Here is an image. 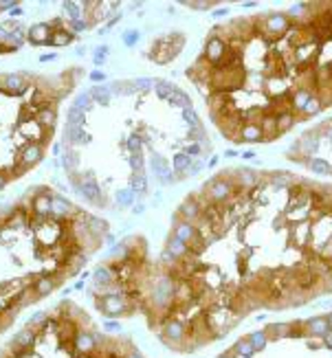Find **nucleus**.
<instances>
[{
    "label": "nucleus",
    "instance_id": "6ab92c4d",
    "mask_svg": "<svg viewBox=\"0 0 332 358\" xmlns=\"http://www.w3.org/2000/svg\"><path fill=\"white\" fill-rule=\"evenodd\" d=\"M88 95H90V99L95 103H102V105L110 103V90H108V86H95V88L88 90Z\"/></svg>",
    "mask_w": 332,
    "mask_h": 358
},
{
    "label": "nucleus",
    "instance_id": "c9c22d12",
    "mask_svg": "<svg viewBox=\"0 0 332 358\" xmlns=\"http://www.w3.org/2000/svg\"><path fill=\"white\" fill-rule=\"evenodd\" d=\"M90 105H92V99H90L88 92H84V95H79V97L75 99V108L84 110V112H88V110H90Z\"/></svg>",
    "mask_w": 332,
    "mask_h": 358
},
{
    "label": "nucleus",
    "instance_id": "9b49d317",
    "mask_svg": "<svg viewBox=\"0 0 332 358\" xmlns=\"http://www.w3.org/2000/svg\"><path fill=\"white\" fill-rule=\"evenodd\" d=\"M42 156H44L42 145L33 143V145H29V148H24V150H22V154H20V161H22L24 167H33L36 163L42 161Z\"/></svg>",
    "mask_w": 332,
    "mask_h": 358
},
{
    "label": "nucleus",
    "instance_id": "a878e982",
    "mask_svg": "<svg viewBox=\"0 0 332 358\" xmlns=\"http://www.w3.org/2000/svg\"><path fill=\"white\" fill-rule=\"evenodd\" d=\"M154 90H156V95L161 99H170L172 95H174L176 88L170 82H165V79H158V82H154Z\"/></svg>",
    "mask_w": 332,
    "mask_h": 358
},
{
    "label": "nucleus",
    "instance_id": "ddd939ff",
    "mask_svg": "<svg viewBox=\"0 0 332 358\" xmlns=\"http://www.w3.org/2000/svg\"><path fill=\"white\" fill-rule=\"evenodd\" d=\"M64 141L73 143V145H79V143H88L90 136L84 132L82 125H69V130H66V134H64Z\"/></svg>",
    "mask_w": 332,
    "mask_h": 358
},
{
    "label": "nucleus",
    "instance_id": "f8f14e48",
    "mask_svg": "<svg viewBox=\"0 0 332 358\" xmlns=\"http://www.w3.org/2000/svg\"><path fill=\"white\" fill-rule=\"evenodd\" d=\"M55 121H57L55 105H46V108H40L38 110V123L42 125V128L53 130V128H55Z\"/></svg>",
    "mask_w": 332,
    "mask_h": 358
},
{
    "label": "nucleus",
    "instance_id": "5701e85b",
    "mask_svg": "<svg viewBox=\"0 0 332 358\" xmlns=\"http://www.w3.org/2000/svg\"><path fill=\"white\" fill-rule=\"evenodd\" d=\"M275 119H277V130H280L282 134H284V132H286V130H290V128H293V125H295V121H297L293 112H282V115H277Z\"/></svg>",
    "mask_w": 332,
    "mask_h": 358
},
{
    "label": "nucleus",
    "instance_id": "6e6d98bb",
    "mask_svg": "<svg viewBox=\"0 0 332 358\" xmlns=\"http://www.w3.org/2000/svg\"><path fill=\"white\" fill-rule=\"evenodd\" d=\"M330 286H332V277H330Z\"/></svg>",
    "mask_w": 332,
    "mask_h": 358
},
{
    "label": "nucleus",
    "instance_id": "f257e3e1",
    "mask_svg": "<svg viewBox=\"0 0 332 358\" xmlns=\"http://www.w3.org/2000/svg\"><path fill=\"white\" fill-rule=\"evenodd\" d=\"M257 26H260L269 38H280L290 29V20L286 13H269L267 18L257 20Z\"/></svg>",
    "mask_w": 332,
    "mask_h": 358
},
{
    "label": "nucleus",
    "instance_id": "1a4fd4ad",
    "mask_svg": "<svg viewBox=\"0 0 332 358\" xmlns=\"http://www.w3.org/2000/svg\"><path fill=\"white\" fill-rule=\"evenodd\" d=\"M181 220L185 222H191L194 224L198 218H201V204H198L196 198H187L183 204H181V209H178V213H176Z\"/></svg>",
    "mask_w": 332,
    "mask_h": 358
},
{
    "label": "nucleus",
    "instance_id": "dca6fc26",
    "mask_svg": "<svg viewBox=\"0 0 332 358\" xmlns=\"http://www.w3.org/2000/svg\"><path fill=\"white\" fill-rule=\"evenodd\" d=\"M236 181L240 183V187H255L257 181H260V176H257L253 169L242 167V169L236 171Z\"/></svg>",
    "mask_w": 332,
    "mask_h": 358
},
{
    "label": "nucleus",
    "instance_id": "39448f33",
    "mask_svg": "<svg viewBox=\"0 0 332 358\" xmlns=\"http://www.w3.org/2000/svg\"><path fill=\"white\" fill-rule=\"evenodd\" d=\"M77 213H79V209L69 200V198L53 196V200H51V216L53 218L66 220V218H73V216H77Z\"/></svg>",
    "mask_w": 332,
    "mask_h": 358
},
{
    "label": "nucleus",
    "instance_id": "7ed1b4c3",
    "mask_svg": "<svg viewBox=\"0 0 332 358\" xmlns=\"http://www.w3.org/2000/svg\"><path fill=\"white\" fill-rule=\"evenodd\" d=\"M231 194H234V183H231L227 176H224V178H214V181H209L207 189H205L207 202H214V204L224 202Z\"/></svg>",
    "mask_w": 332,
    "mask_h": 358
},
{
    "label": "nucleus",
    "instance_id": "37998d69",
    "mask_svg": "<svg viewBox=\"0 0 332 358\" xmlns=\"http://www.w3.org/2000/svg\"><path fill=\"white\" fill-rule=\"evenodd\" d=\"M203 152V148H201V143H191V145H187L185 148V154H187L189 158H194V156H198Z\"/></svg>",
    "mask_w": 332,
    "mask_h": 358
},
{
    "label": "nucleus",
    "instance_id": "423d86ee",
    "mask_svg": "<svg viewBox=\"0 0 332 358\" xmlns=\"http://www.w3.org/2000/svg\"><path fill=\"white\" fill-rule=\"evenodd\" d=\"M75 187L77 194H82L86 200H90L92 204H99V207H104V194H102V187L97 185V181H92V178H88V181H84L82 185H73Z\"/></svg>",
    "mask_w": 332,
    "mask_h": 358
},
{
    "label": "nucleus",
    "instance_id": "9d476101",
    "mask_svg": "<svg viewBox=\"0 0 332 358\" xmlns=\"http://www.w3.org/2000/svg\"><path fill=\"white\" fill-rule=\"evenodd\" d=\"M238 141H244V143L264 141V132L260 128V123H244L240 128V134H238Z\"/></svg>",
    "mask_w": 332,
    "mask_h": 358
},
{
    "label": "nucleus",
    "instance_id": "20e7f679",
    "mask_svg": "<svg viewBox=\"0 0 332 358\" xmlns=\"http://www.w3.org/2000/svg\"><path fill=\"white\" fill-rule=\"evenodd\" d=\"M0 86H3L5 92L9 95H22L29 88V77L24 73H11V75H3L0 79Z\"/></svg>",
    "mask_w": 332,
    "mask_h": 358
},
{
    "label": "nucleus",
    "instance_id": "a19ab883",
    "mask_svg": "<svg viewBox=\"0 0 332 358\" xmlns=\"http://www.w3.org/2000/svg\"><path fill=\"white\" fill-rule=\"evenodd\" d=\"M137 40H139V31H125V33H123V42H125V46H135V44H137Z\"/></svg>",
    "mask_w": 332,
    "mask_h": 358
},
{
    "label": "nucleus",
    "instance_id": "4468645a",
    "mask_svg": "<svg viewBox=\"0 0 332 358\" xmlns=\"http://www.w3.org/2000/svg\"><path fill=\"white\" fill-rule=\"evenodd\" d=\"M300 150L306 156L315 154V152L319 150V134H317V132H308V134H304L302 141H300Z\"/></svg>",
    "mask_w": 332,
    "mask_h": 358
},
{
    "label": "nucleus",
    "instance_id": "c03bdc74",
    "mask_svg": "<svg viewBox=\"0 0 332 358\" xmlns=\"http://www.w3.org/2000/svg\"><path fill=\"white\" fill-rule=\"evenodd\" d=\"M71 26H73V31H86L90 24H88V20L77 18V20H73V22H71Z\"/></svg>",
    "mask_w": 332,
    "mask_h": 358
},
{
    "label": "nucleus",
    "instance_id": "b1692460",
    "mask_svg": "<svg viewBox=\"0 0 332 358\" xmlns=\"http://www.w3.org/2000/svg\"><path fill=\"white\" fill-rule=\"evenodd\" d=\"M135 198H137V194L130 187L128 189H119L117 194H115V200H117L119 207H130V204L135 202Z\"/></svg>",
    "mask_w": 332,
    "mask_h": 358
},
{
    "label": "nucleus",
    "instance_id": "4be33fe9",
    "mask_svg": "<svg viewBox=\"0 0 332 358\" xmlns=\"http://www.w3.org/2000/svg\"><path fill=\"white\" fill-rule=\"evenodd\" d=\"M24 40H26V31L20 26V29H16V31H9V40H7V46H9L11 51H16V49H20V46L24 44Z\"/></svg>",
    "mask_w": 332,
    "mask_h": 358
},
{
    "label": "nucleus",
    "instance_id": "4c0bfd02",
    "mask_svg": "<svg viewBox=\"0 0 332 358\" xmlns=\"http://www.w3.org/2000/svg\"><path fill=\"white\" fill-rule=\"evenodd\" d=\"M64 9L73 20H77L79 16H82V7H79L77 3H64Z\"/></svg>",
    "mask_w": 332,
    "mask_h": 358
},
{
    "label": "nucleus",
    "instance_id": "473e14b6",
    "mask_svg": "<svg viewBox=\"0 0 332 358\" xmlns=\"http://www.w3.org/2000/svg\"><path fill=\"white\" fill-rule=\"evenodd\" d=\"M84 117H86V112L73 105V108L69 110V115H66V121H69V125H82L84 123Z\"/></svg>",
    "mask_w": 332,
    "mask_h": 358
},
{
    "label": "nucleus",
    "instance_id": "412c9836",
    "mask_svg": "<svg viewBox=\"0 0 332 358\" xmlns=\"http://www.w3.org/2000/svg\"><path fill=\"white\" fill-rule=\"evenodd\" d=\"M234 352L238 354V358H253L255 356V349H253V345L249 343V339H240L234 345Z\"/></svg>",
    "mask_w": 332,
    "mask_h": 358
},
{
    "label": "nucleus",
    "instance_id": "0eeeda50",
    "mask_svg": "<svg viewBox=\"0 0 332 358\" xmlns=\"http://www.w3.org/2000/svg\"><path fill=\"white\" fill-rule=\"evenodd\" d=\"M150 167H152L154 176H158V181H161L163 185H174L176 183V176L170 171V167H168V163H165L163 156H158V154L152 156L150 158Z\"/></svg>",
    "mask_w": 332,
    "mask_h": 358
},
{
    "label": "nucleus",
    "instance_id": "ea45409f",
    "mask_svg": "<svg viewBox=\"0 0 332 358\" xmlns=\"http://www.w3.org/2000/svg\"><path fill=\"white\" fill-rule=\"evenodd\" d=\"M130 150H132V154H137V152H141V148H143V143H141V136L139 134H132L130 136Z\"/></svg>",
    "mask_w": 332,
    "mask_h": 358
},
{
    "label": "nucleus",
    "instance_id": "f3484780",
    "mask_svg": "<svg viewBox=\"0 0 332 358\" xmlns=\"http://www.w3.org/2000/svg\"><path fill=\"white\" fill-rule=\"evenodd\" d=\"M315 92L308 90V88H297L293 99H290V105H293V110H304V105L308 103V99L313 97Z\"/></svg>",
    "mask_w": 332,
    "mask_h": 358
},
{
    "label": "nucleus",
    "instance_id": "c756f323",
    "mask_svg": "<svg viewBox=\"0 0 332 358\" xmlns=\"http://www.w3.org/2000/svg\"><path fill=\"white\" fill-rule=\"evenodd\" d=\"M271 185H273L275 189L286 187V185H290V174H286V171H275V174H271Z\"/></svg>",
    "mask_w": 332,
    "mask_h": 358
},
{
    "label": "nucleus",
    "instance_id": "603ef678",
    "mask_svg": "<svg viewBox=\"0 0 332 358\" xmlns=\"http://www.w3.org/2000/svg\"><path fill=\"white\" fill-rule=\"evenodd\" d=\"M5 185H7V176L0 174V189H5Z\"/></svg>",
    "mask_w": 332,
    "mask_h": 358
},
{
    "label": "nucleus",
    "instance_id": "c85d7f7f",
    "mask_svg": "<svg viewBox=\"0 0 332 358\" xmlns=\"http://www.w3.org/2000/svg\"><path fill=\"white\" fill-rule=\"evenodd\" d=\"M170 101L174 103V105H178V108H183V110H185V108H191V99L185 95L183 90H178V88L174 90V95L170 97Z\"/></svg>",
    "mask_w": 332,
    "mask_h": 358
},
{
    "label": "nucleus",
    "instance_id": "393cba45",
    "mask_svg": "<svg viewBox=\"0 0 332 358\" xmlns=\"http://www.w3.org/2000/svg\"><path fill=\"white\" fill-rule=\"evenodd\" d=\"M321 108H323V103H321L319 95H313V97L308 99V103L304 105V115H306V117H315V115H319V112H321Z\"/></svg>",
    "mask_w": 332,
    "mask_h": 358
},
{
    "label": "nucleus",
    "instance_id": "09e8293b",
    "mask_svg": "<svg viewBox=\"0 0 332 358\" xmlns=\"http://www.w3.org/2000/svg\"><path fill=\"white\" fill-rule=\"evenodd\" d=\"M323 345H326L328 349H332V328L328 330L326 334H323Z\"/></svg>",
    "mask_w": 332,
    "mask_h": 358
},
{
    "label": "nucleus",
    "instance_id": "6e6552de",
    "mask_svg": "<svg viewBox=\"0 0 332 358\" xmlns=\"http://www.w3.org/2000/svg\"><path fill=\"white\" fill-rule=\"evenodd\" d=\"M51 35H53L51 24H44V22L31 24V26H29V31H26V38H29V42H31V44H49Z\"/></svg>",
    "mask_w": 332,
    "mask_h": 358
},
{
    "label": "nucleus",
    "instance_id": "864d4df0",
    "mask_svg": "<svg viewBox=\"0 0 332 358\" xmlns=\"http://www.w3.org/2000/svg\"><path fill=\"white\" fill-rule=\"evenodd\" d=\"M0 53H11V49L7 44H0Z\"/></svg>",
    "mask_w": 332,
    "mask_h": 358
},
{
    "label": "nucleus",
    "instance_id": "cd10ccee",
    "mask_svg": "<svg viewBox=\"0 0 332 358\" xmlns=\"http://www.w3.org/2000/svg\"><path fill=\"white\" fill-rule=\"evenodd\" d=\"M62 165L73 174V167H75V165H79V154H77L75 150H66L64 154H62Z\"/></svg>",
    "mask_w": 332,
    "mask_h": 358
},
{
    "label": "nucleus",
    "instance_id": "a18cd8bd",
    "mask_svg": "<svg viewBox=\"0 0 332 358\" xmlns=\"http://www.w3.org/2000/svg\"><path fill=\"white\" fill-rule=\"evenodd\" d=\"M203 161H191V165H189V169H187V176H194V174H198V171L203 169Z\"/></svg>",
    "mask_w": 332,
    "mask_h": 358
},
{
    "label": "nucleus",
    "instance_id": "8fccbe9b",
    "mask_svg": "<svg viewBox=\"0 0 332 358\" xmlns=\"http://www.w3.org/2000/svg\"><path fill=\"white\" fill-rule=\"evenodd\" d=\"M7 40H9V31L5 26H0V44H7Z\"/></svg>",
    "mask_w": 332,
    "mask_h": 358
},
{
    "label": "nucleus",
    "instance_id": "e433bc0d",
    "mask_svg": "<svg viewBox=\"0 0 332 358\" xmlns=\"http://www.w3.org/2000/svg\"><path fill=\"white\" fill-rule=\"evenodd\" d=\"M132 86H135V92L137 90H150V88H154V82H152L150 77H139L132 82Z\"/></svg>",
    "mask_w": 332,
    "mask_h": 358
},
{
    "label": "nucleus",
    "instance_id": "7c9ffc66",
    "mask_svg": "<svg viewBox=\"0 0 332 358\" xmlns=\"http://www.w3.org/2000/svg\"><path fill=\"white\" fill-rule=\"evenodd\" d=\"M267 86L271 88V92H273V97H282L284 95V90H286V82L280 77H273V79H269Z\"/></svg>",
    "mask_w": 332,
    "mask_h": 358
},
{
    "label": "nucleus",
    "instance_id": "a211bd4d",
    "mask_svg": "<svg viewBox=\"0 0 332 358\" xmlns=\"http://www.w3.org/2000/svg\"><path fill=\"white\" fill-rule=\"evenodd\" d=\"M308 169L315 171V174H321V176H332V165L323 158H308Z\"/></svg>",
    "mask_w": 332,
    "mask_h": 358
},
{
    "label": "nucleus",
    "instance_id": "79ce46f5",
    "mask_svg": "<svg viewBox=\"0 0 332 358\" xmlns=\"http://www.w3.org/2000/svg\"><path fill=\"white\" fill-rule=\"evenodd\" d=\"M106 55H108V49H106V46H99V49L95 51V64L102 66L106 62Z\"/></svg>",
    "mask_w": 332,
    "mask_h": 358
},
{
    "label": "nucleus",
    "instance_id": "72a5a7b5",
    "mask_svg": "<svg viewBox=\"0 0 332 358\" xmlns=\"http://www.w3.org/2000/svg\"><path fill=\"white\" fill-rule=\"evenodd\" d=\"M183 119H185V123L191 125V128H198V125H201V117H198V112L194 108H185L183 110Z\"/></svg>",
    "mask_w": 332,
    "mask_h": 358
},
{
    "label": "nucleus",
    "instance_id": "de8ad7c7",
    "mask_svg": "<svg viewBox=\"0 0 332 358\" xmlns=\"http://www.w3.org/2000/svg\"><path fill=\"white\" fill-rule=\"evenodd\" d=\"M90 79H92V82L97 84V82H104V79H106V75H104L102 70H92V73H90Z\"/></svg>",
    "mask_w": 332,
    "mask_h": 358
},
{
    "label": "nucleus",
    "instance_id": "bb28decb",
    "mask_svg": "<svg viewBox=\"0 0 332 358\" xmlns=\"http://www.w3.org/2000/svg\"><path fill=\"white\" fill-rule=\"evenodd\" d=\"M130 189L135 194H145L148 191V185H145V174H132L130 176Z\"/></svg>",
    "mask_w": 332,
    "mask_h": 358
},
{
    "label": "nucleus",
    "instance_id": "5fc2aeb1",
    "mask_svg": "<svg viewBox=\"0 0 332 358\" xmlns=\"http://www.w3.org/2000/svg\"><path fill=\"white\" fill-rule=\"evenodd\" d=\"M11 13H13V16H20V13H22V9H20V7H16V9H11Z\"/></svg>",
    "mask_w": 332,
    "mask_h": 358
},
{
    "label": "nucleus",
    "instance_id": "2eb2a0df",
    "mask_svg": "<svg viewBox=\"0 0 332 358\" xmlns=\"http://www.w3.org/2000/svg\"><path fill=\"white\" fill-rule=\"evenodd\" d=\"M306 328H308V332L313 334V336H323L330 330L326 316H313V319H308L306 321Z\"/></svg>",
    "mask_w": 332,
    "mask_h": 358
},
{
    "label": "nucleus",
    "instance_id": "f704fd0d",
    "mask_svg": "<svg viewBox=\"0 0 332 358\" xmlns=\"http://www.w3.org/2000/svg\"><path fill=\"white\" fill-rule=\"evenodd\" d=\"M130 163H132V174H145L143 171V154L141 152H137V154H132V158H130Z\"/></svg>",
    "mask_w": 332,
    "mask_h": 358
},
{
    "label": "nucleus",
    "instance_id": "3c124183",
    "mask_svg": "<svg viewBox=\"0 0 332 358\" xmlns=\"http://www.w3.org/2000/svg\"><path fill=\"white\" fill-rule=\"evenodd\" d=\"M40 59H42V62H51V59H55V53H46V55H42Z\"/></svg>",
    "mask_w": 332,
    "mask_h": 358
},
{
    "label": "nucleus",
    "instance_id": "aec40b11",
    "mask_svg": "<svg viewBox=\"0 0 332 358\" xmlns=\"http://www.w3.org/2000/svg\"><path fill=\"white\" fill-rule=\"evenodd\" d=\"M247 339H249L251 345H253L255 354H257V352H262V349L269 345V341H271L269 336H267V332H264V330H257V332H253L251 336H247Z\"/></svg>",
    "mask_w": 332,
    "mask_h": 358
},
{
    "label": "nucleus",
    "instance_id": "58836bf2",
    "mask_svg": "<svg viewBox=\"0 0 332 358\" xmlns=\"http://www.w3.org/2000/svg\"><path fill=\"white\" fill-rule=\"evenodd\" d=\"M187 136H189L194 143H198V141H203V138H205V130L201 128V125H198V128H189Z\"/></svg>",
    "mask_w": 332,
    "mask_h": 358
},
{
    "label": "nucleus",
    "instance_id": "49530a36",
    "mask_svg": "<svg viewBox=\"0 0 332 358\" xmlns=\"http://www.w3.org/2000/svg\"><path fill=\"white\" fill-rule=\"evenodd\" d=\"M185 5H189V7H194V9H209V7L211 5H214V3H209V0H205V3H185Z\"/></svg>",
    "mask_w": 332,
    "mask_h": 358
},
{
    "label": "nucleus",
    "instance_id": "2f4dec72",
    "mask_svg": "<svg viewBox=\"0 0 332 358\" xmlns=\"http://www.w3.org/2000/svg\"><path fill=\"white\" fill-rule=\"evenodd\" d=\"M71 42H73V35H71V33H66V31H55L51 35V40H49V44H57V46H66Z\"/></svg>",
    "mask_w": 332,
    "mask_h": 358
},
{
    "label": "nucleus",
    "instance_id": "f03ea898",
    "mask_svg": "<svg viewBox=\"0 0 332 358\" xmlns=\"http://www.w3.org/2000/svg\"><path fill=\"white\" fill-rule=\"evenodd\" d=\"M227 42L220 38V35H211L207 40V44H205V51H203V57L205 62H207L211 68H218V66L222 64L224 55H227Z\"/></svg>",
    "mask_w": 332,
    "mask_h": 358
}]
</instances>
